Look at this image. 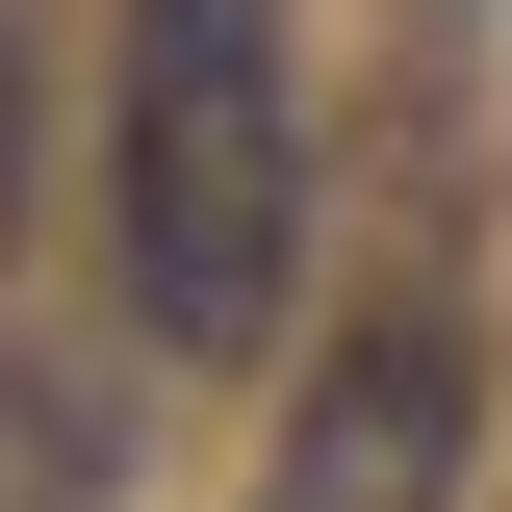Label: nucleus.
<instances>
[{
  "mask_svg": "<svg viewBox=\"0 0 512 512\" xmlns=\"http://www.w3.org/2000/svg\"><path fill=\"white\" fill-rule=\"evenodd\" d=\"M103 282L154 359H256L308 282V77L282 0H103Z\"/></svg>",
  "mask_w": 512,
  "mask_h": 512,
  "instance_id": "obj_1",
  "label": "nucleus"
},
{
  "mask_svg": "<svg viewBox=\"0 0 512 512\" xmlns=\"http://www.w3.org/2000/svg\"><path fill=\"white\" fill-rule=\"evenodd\" d=\"M461 436H487V333L410 282V308H359V333H333L308 436H282V512H436V487H461Z\"/></svg>",
  "mask_w": 512,
  "mask_h": 512,
  "instance_id": "obj_2",
  "label": "nucleus"
}]
</instances>
